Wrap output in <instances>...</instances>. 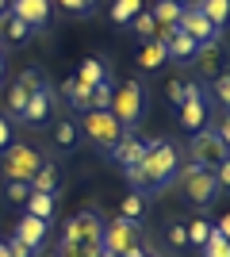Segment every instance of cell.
Wrapping results in <instances>:
<instances>
[{"instance_id": "obj_1", "label": "cell", "mask_w": 230, "mask_h": 257, "mask_svg": "<svg viewBox=\"0 0 230 257\" xmlns=\"http://www.w3.org/2000/svg\"><path fill=\"white\" fill-rule=\"evenodd\" d=\"M180 169H184L180 146H176L173 139H150L142 161L131 165V169H123V177L131 184V192L146 196V192H165V188L180 177Z\"/></svg>"}, {"instance_id": "obj_2", "label": "cell", "mask_w": 230, "mask_h": 257, "mask_svg": "<svg viewBox=\"0 0 230 257\" xmlns=\"http://www.w3.org/2000/svg\"><path fill=\"white\" fill-rule=\"evenodd\" d=\"M108 111L119 119L123 131L134 127V123L142 119V111H146V88H142V81H134V77H131V81H119V85L111 88Z\"/></svg>"}, {"instance_id": "obj_3", "label": "cell", "mask_w": 230, "mask_h": 257, "mask_svg": "<svg viewBox=\"0 0 230 257\" xmlns=\"http://www.w3.org/2000/svg\"><path fill=\"white\" fill-rule=\"evenodd\" d=\"M180 188H184V200L188 204H196L199 211H207L215 200H219V184H215V173L211 169H199V165H188L184 161V169H180Z\"/></svg>"}, {"instance_id": "obj_4", "label": "cell", "mask_w": 230, "mask_h": 257, "mask_svg": "<svg viewBox=\"0 0 230 257\" xmlns=\"http://www.w3.org/2000/svg\"><path fill=\"white\" fill-rule=\"evenodd\" d=\"M77 127L85 131V139L104 154H111L115 142L123 139V127H119V119L111 115V111H81V123H77Z\"/></svg>"}, {"instance_id": "obj_5", "label": "cell", "mask_w": 230, "mask_h": 257, "mask_svg": "<svg viewBox=\"0 0 230 257\" xmlns=\"http://www.w3.org/2000/svg\"><path fill=\"white\" fill-rule=\"evenodd\" d=\"M226 158H230V146L211 127L196 131L192 142H188V165H199V169H211V173H215Z\"/></svg>"}, {"instance_id": "obj_6", "label": "cell", "mask_w": 230, "mask_h": 257, "mask_svg": "<svg viewBox=\"0 0 230 257\" xmlns=\"http://www.w3.org/2000/svg\"><path fill=\"white\" fill-rule=\"evenodd\" d=\"M43 154L35 150L31 142H8V150H4V181H23L31 184V177L39 173L43 165Z\"/></svg>"}, {"instance_id": "obj_7", "label": "cell", "mask_w": 230, "mask_h": 257, "mask_svg": "<svg viewBox=\"0 0 230 257\" xmlns=\"http://www.w3.org/2000/svg\"><path fill=\"white\" fill-rule=\"evenodd\" d=\"M100 246H104V253L127 257L131 249L142 246V230H138V223H131V219H111V223H104Z\"/></svg>"}, {"instance_id": "obj_8", "label": "cell", "mask_w": 230, "mask_h": 257, "mask_svg": "<svg viewBox=\"0 0 230 257\" xmlns=\"http://www.w3.org/2000/svg\"><path fill=\"white\" fill-rule=\"evenodd\" d=\"M192 69H196L199 81H215V77L226 69V46H222L219 39L199 43V46H196V58H192Z\"/></svg>"}, {"instance_id": "obj_9", "label": "cell", "mask_w": 230, "mask_h": 257, "mask_svg": "<svg viewBox=\"0 0 230 257\" xmlns=\"http://www.w3.org/2000/svg\"><path fill=\"white\" fill-rule=\"evenodd\" d=\"M100 234H104V219L96 211H77V215H69L62 242H96L100 246Z\"/></svg>"}, {"instance_id": "obj_10", "label": "cell", "mask_w": 230, "mask_h": 257, "mask_svg": "<svg viewBox=\"0 0 230 257\" xmlns=\"http://www.w3.org/2000/svg\"><path fill=\"white\" fill-rule=\"evenodd\" d=\"M8 12L16 20H23L31 31H43L50 23V16H54V0H12Z\"/></svg>"}, {"instance_id": "obj_11", "label": "cell", "mask_w": 230, "mask_h": 257, "mask_svg": "<svg viewBox=\"0 0 230 257\" xmlns=\"http://www.w3.org/2000/svg\"><path fill=\"white\" fill-rule=\"evenodd\" d=\"M176 27L188 35V39H196V43H211V39H219V31L211 27V20L203 16V12L188 0L184 4V12H180V20H176Z\"/></svg>"}, {"instance_id": "obj_12", "label": "cell", "mask_w": 230, "mask_h": 257, "mask_svg": "<svg viewBox=\"0 0 230 257\" xmlns=\"http://www.w3.org/2000/svg\"><path fill=\"white\" fill-rule=\"evenodd\" d=\"M50 119H54V92L43 85L39 92H31V96H27V107H23L20 123H27V127H46Z\"/></svg>"}, {"instance_id": "obj_13", "label": "cell", "mask_w": 230, "mask_h": 257, "mask_svg": "<svg viewBox=\"0 0 230 257\" xmlns=\"http://www.w3.org/2000/svg\"><path fill=\"white\" fill-rule=\"evenodd\" d=\"M146 146H150V139H142V135H134V131H123V139L115 142V150H111V158L119 161L123 169H131V165H138V161H142Z\"/></svg>"}, {"instance_id": "obj_14", "label": "cell", "mask_w": 230, "mask_h": 257, "mask_svg": "<svg viewBox=\"0 0 230 257\" xmlns=\"http://www.w3.org/2000/svg\"><path fill=\"white\" fill-rule=\"evenodd\" d=\"M46 230H50V223L35 219V215H23L20 223H16V230H12V234L20 238L23 246H31L35 257H39V253H43V246H46Z\"/></svg>"}, {"instance_id": "obj_15", "label": "cell", "mask_w": 230, "mask_h": 257, "mask_svg": "<svg viewBox=\"0 0 230 257\" xmlns=\"http://www.w3.org/2000/svg\"><path fill=\"white\" fill-rule=\"evenodd\" d=\"M176 111H180V127L184 131H192V135H196V131H203L207 127V119H211V111H207V100L203 96H196V100H184V104L176 107Z\"/></svg>"}, {"instance_id": "obj_16", "label": "cell", "mask_w": 230, "mask_h": 257, "mask_svg": "<svg viewBox=\"0 0 230 257\" xmlns=\"http://www.w3.org/2000/svg\"><path fill=\"white\" fill-rule=\"evenodd\" d=\"M196 39H188L180 27H176V35L165 43V54H169V62H176V65H192V58H196Z\"/></svg>"}, {"instance_id": "obj_17", "label": "cell", "mask_w": 230, "mask_h": 257, "mask_svg": "<svg viewBox=\"0 0 230 257\" xmlns=\"http://www.w3.org/2000/svg\"><path fill=\"white\" fill-rule=\"evenodd\" d=\"M58 184H62V173H58L54 161H43L39 173L31 177V192H46V196H58Z\"/></svg>"}, {"instance_id": "obj_18", "label": "cell", "mask_w": 230, "mask_h": 257, "mask_svg": "<svg viewBox=\"0 0 230 257\" xmlns=\"http://www.w3.org/2000/svg\"><path fill=\"white\" fill-rule=\"evenodd\" d=\"M77 135H81V127H77L69 115H66V119H54V127H50L54 146H58V150H69V154L77 150Z\"/></svg>"}, {"instance_id": "obj_19", "label": "cell", "mask_w": 230, "mask_h": 257, "mask_svg": "<svg viewBox=\"0 0 230 257\" xmlns=\"http://www.w3.org/2000/svg\"><path fill=\"white\" fill-rule=\"evenodd\" d=\"M31 35H35V31H31V27H27L23 20H16L12 12H4V16H0V39H4V43L20 46V43H27Z\"/></svg>"}, {"instance_id": "obj_20", "label": "cell", "mask_w": 230, "mask_h": 257, "mask_svg": "<svg viewBox=\"0 0 230 257\" xmlns=\"http://www.w3.org/2000/svg\"><path fill=\"white\" fill-rule=\"evenodd\" d=\"M62 96L69 100V107H73V111H92V88L81 85L77 77H69L66 85H62Z\"/></svg>"}, {"instance_id": "obj_21", "label": "cell", "mask_w": 230, "mask_h": 257, "mask_svg": "<svg viewBox=\"0 0 230 257\" xmlns=\"http://www.w3.org/2000/svg\"><path fill=\"white\" fill-rule=\"evenodd\" d=\"M196 8L211 20L215 31H226L230 27V0H196Z\"/></svg>"}, {"instance_id": "obj_22", "label": "cell", "mask_w": 230, "mask_h": 257, "mask_svg": "<svg viewBox=\"0 0 230 257\" xmlns=\"http://www.w3.org/2000/svg\"><path fill=\"white\" fill-rule=\"evenodd\" d=\"M77 81L88 88H96L100 81H108V65L100 62V58H85V62L77 65Z\"/></svg>"}, {"instance_id": "obj_23", "label": "cell", "mask_w": 230, "mask_h": 257, "mask_svg": "<svg viewBox=\"0 0 230 257\" xmlns=\"http://www.w3.org/2000/svg\"><path fill=\"white\" fill-rule=\"evenodd\" d=\"M165 62H169V54H165V46L157 43V39L142 43V50H138V65H142V69H161Z\"/></svg>"}, {"instance_id": "obj_24", "label": "cell", "mask_w": 230, "mask_h": 257, "mask_svg": "<svg viewBox=\"0 0 230 257\" xmlns=\"http://www.w3.org/2000/svg\"><path fill=\"white\" fill-rule=\"evenodd\" d=\"M23 207H27V215L43 219V223H50V219H54V196H46V192H31Z\"/></svg>"}, {"instance_id": "obj_25", "label": "cell", "mask_w": 230, "mask_h": 257, "mask_svg": "<svg viewBox=\"0 0 230 257\" xmlns=\"http://www.w3.org/2000/svg\"><path fill=\"white\" fill-rule=\"evenodd\" d=\"M58 257H104V246L96 242H58Z\"/></svg>"}, {"instance_id": "obj_26", "label": "cell", "mask_w": 230, "mask_h": 257, "mask_svg": "<svg viewBox=\"0 0 230 257\" xmlns=\"http://www.w3.org/2000/svg\"><path fill=\"white\" fill-rule=\"evenodd\" d=\"M180 12H184V4H173V0H157L153 4V23H161V27H173L176 20H180Z\"/></svg>"}, {"instance_id": "obj_27", "label": "cell", "mask_w": 230, "mask_h": 257, "mask_svg": "<svg viewBox=\"0 0 230 257\" xmlns=\"http://www.w3.org/2000/svg\"><path fill=\"white\" fill-rule=\"evenodd\" d=\"M138 12H142V0H115V4H111V23L127 27V23H131Z\"/></svg>"}, {"instance_id": "obj_28", "label": "cell", "mask_w": 230, "mask_h": 257, "mask_svg": "<svg viewBox=\"0 0 230 257\" xmlns=\"http://www.w3.org/2000/svg\"><path fill=\"white\" fill-rule=\"evenodd\" d=\"M211 96L222 107V115H230V69H222V73L211 81Z\"/></svg>"}, {"instance_id": "obj_29", "label": "cell", "mask_w": 230, "mask_h": 257, "mask_svg": "<svg viewBox=\"0 0 230 257\" xmlns=\"http://www.w3.org/2000/svg\"><path fill=\"white\" fill-rule=\"evenodd\" d=\"M165 242H169V246H188V219L173 215V219L165 223Z\"/></svg>"}, {"instance_id": "obj_30", "label": "cell", "mask_w": 230, "mask_h": 257, "mask_svg": "<svg viewBox=\"0 0 230 257\" xmlns=\"http://www.w3.org/2000/svg\"><path fill=\"white\" fill-rule=\"evenodd\" d=\"M142 215H146V200L138 192H131L127 200L119 204V219H131V223H142Z\"/></svg>"}, {"instance_id": "obj_31", "label": "cell", "mask_w": 230, "mask_h": 257, "mask_svg": "<svg viewBox=\"0 0 230 257\" xmlns=\"http://www.w3.org/2000/svg\"><path fill=\"white\" fill-rule=\"evenodd\" d=\"M131 31L138 35L142 43H150V39H153V31H157V23H153V16H150L146 8H142V12H138V16L131 20Z\"/></svg>"}, {"instance_id": "obj_32", "label": "cell", "mask_w": 230, "mask_h": 257, "mask_svg": "<svg viewBox=\"0 0 230 257\" xmlns=\"http://www.w3.org/2000/svg\"><path fill=\"white\" fill-rule=\"evenodd\" d=\"M16 85H20V88H27V92H39V88L46 85V73L39 69V65H27V69L20 73V81H16Z\"/></svg>"}, {"instance_id": "obj_33", "label": "cell", "mask_w": 230, "mask_h": 257, "mask_svg": "<svg viewBox=\"0 0 230 257\" xmlns=\"http://www.w3.org/2000/svg\"><path fill=\"white\" fill-rule=\"evenodd\" d=\"M199 249H203V257H230V242L219 234V230H211V238Z\"/></svg>"}, {"instance_id": "obj_34", "label": "cell", "mask_w": 230, "mask_h": 257, "mask_svg": "<svg viewBox=\"0 0 230 257\" xmlns=\"http://www.w3.org/2000/svg\"><path fill=\"white\" fill-rule=\"evenodd\" d=\"M27 96H31V92H27V88H20V85H12V88H8V115H12V119H20V115H23Z\"/></svg>"}, {"instance_id": "obj_35", "label": "cell", "mask_w": 230, "mask_h": 257, "mask_svg": "<svg viewBox=\"0 0 230 257\" xmlns=\"http://www.w3.org/2000/svg\"><path fill=\"white\" fill-rule=\"evenodd\" d=\"M211 230H215V226H211L207 219H192V223H188V242H192V246H203L211 238Z\"/></svg>"}, {"instance_id": "obj_36", "label": "cell", "mask_w": 230, "mask_h": 257, "mask_svg": "<svg viewBox=\"0 0 230 257\" xmlns=\"http://www.w3.org/2000/svg\"><path fill=\"white\" fill-rule=\"evenodd\" d=\"M111 81H100L96 88H92V111H108V104H111Z\"/></svg>"}, {"instance_id": "obj_37", "label": "cell", "mask_w": 230, "mask_h": 257, "mask_svg": "<svg viewBox=\"0 0 230 257\" xmlns=\"http://www.w3.org/2000/svg\"><path fill=\"white\" fill-rule=\"evenodd\" d=\"M4 196H8L12 204H27V196H31V184H23V181H4Z\"/></svg>"}, {"instance_id": "obj_38", "label": "cell", "mask_w": 230, "mask_h": 257, "mask_svg": "<svg viewBox=\"0 0 230 257\" xmlns=\"http://www.w3.org/2000/svg\"><path fill=\"white\" fill-rule=\"evenodd\" d=\"M66 12H73V16H88V12L96 8V0H58Z\"/></svg>"}, {"instance_id": "obj_39", "label": "cell", "mask_w": 230, "mask_h": 257, "mask_svg": "<svg viewBox=\"0 0 230 257\" xmlns=\"http://www.w3.org/2000/svg\"><path fill=\"white\" fill-rule=\"evenodd\" d=\"M4 246H8V253H12V257H35V249H31V246H23L16 234H8V242H4Z\"/></svg>"}, {"instance_id": "obj_40", "label": "cell", "mask_w": 230, "mask_h": 257, "mask_svg": "<svg viewBox=\"0 0 230 257\" xmlns=\"http://www.w3.org/2000/svg\"><path fill=\"white\" fill-rule=\"evenodd\" d=\"M215 184H219V192H230V158L215 169Z\"/></svg>"}, {"instance_id": "obj_41", "label": "cell", "mask_w": 230, "mask_h": 257, "mask_svg": "<svg viewBox=\"0 0 230 257\" xmlns=\"http://www.w3.org/2000/svg\"><path fill=\"white\" fill-rule=\"evenodd\" d=\"M211 131H215V135H219V139H222V142L230 146V115H222V119H219V123H215Z\"/></svg>"}, {"instance_id": "obj_42", "label": "cell", "mask_w": 230, "mask_h": 257, "mask_svg": "<svg viewBox=\"0 0 230 257\" xmlns=\"http://www.w3.org/2000/svg\"><path fill=\"white\" fill-rule=\"evenodd\" d=\"M8 142H12V127H8V119L0 115V150H8Z\"/></svg>"}, {"instance_id": "obj_43", "label": "cell", "mask_w": 230, "mask_h": 257, "mask_svg": "<svg viewBox=\"0 0 230 257\" xmlns=\"http://www.w3.org/2000/svg\"><path fill=\"white\" fill-rule=\"evenodd\" d=\"M215 230H219V234H222V238H226V242H230V211L222 215L219 223H215Z\"/></svg>"}, {"instance_id": "obj_44", "label": "cell", "mask_w": 230, "mask_h": 257, "mask_svg": "<svg viewBox=\"0 0 230 257\" xmlns=\"http://www.w3.org/2000/svg\"><path fill=\"white\" fill-rule=\"evenodd\" d=\"M0 257H12V253H8V246H4V242H0Z\"/></svg>"}, {"instance_id": "obj_45", "label": "cell", "mask_w": 230, "mask_h": 257, "mask_svg": "<svg viewBox=\"0 0 230 257\" xmlns=\"http://www.w3.org/2000/svg\"><path fill=\"white\" fill-rule=\"evenodd\" d=\"M4 12H8V0H0V16H4Z\"/></svg>"}, {"instance_id": "obj_46", "label": "cell", "mask_w": 230, "mask_h": 257, "mask_svg": "<svg viewBox=\"0 0 230 257\" xmlns=\"http://www.w3.org/2000/svg\"><path fill=\"white\" fill-rule=\"evenodd\" d=\"M0 77H4V54H0Z\"/></svg>"}, {"instance_id": "obj_47", "label": "cell", "mask_w": 230, "mask_h": 257, "mask_svg": "<svg viewBox=\"0 0 230 257\" xmlns=\"http://www.w3.org/2000/svg\"><path fill=\"white\" fill-rule=\"evenodd\" d=\"M173 4H188V0H173Z\"/></svg>"}, {"instance_id": "obj_48", "label": "cell", "mask_w": 230, "mask_h": 257, "mask_svg": "<svg viewBox=\"0 0 230 257\" xmlns=\"http://www.w3.org/2000/svg\"><path fill=\"white\" fill-rule=\"evenodd\" d=\"M43 257H58V253H43Z\"/></svg>"}, {"instance_id": "obj_49", "label": "cell", "mask_w": 230, "mask_h": 257, "mask_svg": "<svg viewBox=\"0 0 230 257\" xmlns=\"http://www.w3.org/2000/svg\"><path fill=\"white\" fill-rule=\"evenodd\" d=\"M146 257H150V253H146Z\"/></svg>"}]
</instances>
